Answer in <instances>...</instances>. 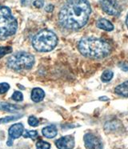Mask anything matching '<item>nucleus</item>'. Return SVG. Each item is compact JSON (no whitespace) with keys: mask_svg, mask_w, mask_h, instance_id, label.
<instances>
[{"mask_svg":"<svg viewBox=\"0 0 128 149\" xmlns=\"http://www.w3.org/2000/svg\"><path fill=\"white\" fill-rule=\"evenodd\" d=\"M99 100L102 101H107L109 100V99L106 96H102V97H100L99 98Z\"/></svg>","mask_w":128,"mask_h":149,"instance_id":"27","label":"nucleus"},{"mask_svg":"<svg viewBox=\"0 0 128 149\" xmlns=\"http://www.w3.org/2000/svg\"><path fill=\"white\" fill-rule=\"evenodd\" d=\"M33 5L37 8H42L44 6V0H35L33 3Z\"/></svg>","mask_w":128,"mask_h":149,"instance_id":"23","label":"nucleus"},{"mask_svg":"<svg viewBox=\"0 0 128 149\" xmlns=\"http://www.w3.org/2000/svg\"><path fill=\"white\" fill-rule=\"evenodd\" d=\"M32 0H21V4L22 7H27L31 3Z\"/></svg>","mask_w":128,"mask_h":149,"instance_id":"24","label":"nucleus"},{"mask_svg":"<svg viewBox=\"0 0 128 149\" xmlns=\"http://www.w3.org/2000/svg\"><path fill=\"white\" fill-rule=\"evenodd\" d=\"M12 52L11 47H0V58L7 54H10Z\"/></svg>","mask_w":128,"mask_h":149,"instance_id":"18","label":"nucleus"},{"mask_svg":"<svg viewBox=\"0 0 128 149\" xmlns=\"http://www.w3.org/2000/svg\"><path fill=\"white\" fill-rule=\"evenodd\" d=\"M10 89V85L7 83H2L0 84V95L6 93Z\"/></svg>","mask_w":128,"mask_h":149,"instance_id":"21","label":"nucleus"},{"mask_svg":"<svg viewBox=\"0 0 128 149\" xmlns=\"http://www.w3.org/2000/svg\"><path fill=\"white\" fill-rule=\"evenodd\" d=\"M91 14L87 0H67L58 13V23L69 30H79L86 25Z\"/></svg>","mask_w":128,"mask_h":149,"instance_id":"1","label":"nucleus"},{"mask_svg":"<svg viewBox=\"0 0 128 149\" xmlns=\"http://www.w3.org/2000/svg\"><path fill=\"white\" fill-rule=\"evenodd\" d=\"M34 64L35 57L27 52H18L7 59V67L15 71L31 69Z\"/></svg>","mask_w":128,"mask_h":149,"instance_id":"5","label":"nucleus"},{"mask_svg":"<svg viewBox=\"0 0 128 149\" xmlns=\"http://www.w3.org/2000/svg\"><path fill=\"white\" fill-rule=\"evenodd\" d=\"M21 107L17 105L8 104V103H0V110H4L6 111H16L20 110Z\"/></svg>","mask_w":128,"mask_h":149,"instance_id":"14","label":"nucleus"},{"mask_svg":"<svg viewBox=\"0 0 128 149\" xmlns=\"http://www.w3.org/2000/svg\"><path fill=\"white\" fill-rule=\"evenodd\" d=\"M119 67L121 68V69L122 70V71H128V65L126 64L125 63H121V64H119Z\"/></svg>","mask_w":128,"mask_h":149,"instance_id":"26","label":"nucleus"},{"mask_svg":"<svg viewBox=\"0 0 128 149\" xmlns=\"http://www.w3.org/2000/svg\"><path fill=\"white\" fill-rule=\"evenodd\" d=\"M36 148L37 149H50L51 148V144L49 143L42 140H39L36 143Z\"/></svg>","mask_w":128,"mask_h":149,"instance_id":"17","label":"nucleus"},{"mask_svg":"<svg viewBox=\"0 0 128 149\" xmlns=\"http://www.w3.org/2000/svg\"><path fill=\"white\" fill-rule=\"evenodd\" d=\"M96 26L99 29L104 30L106 31H111L114 30V25L106 19H99L96 22Z\"/></svg>","mask_w":128,"mask_h":149,"instance_id":"10","label":"nucleus"},{"mask_svg":"<svg viewBox=\"0 0 128 149\" xmlns=\"http://www.w3.org/2000/svg\"><path fill=\"white\" fill-rule=\"evenodd\" d=\"M86 149H103V143L99 136L93 133H86L83 137Z\"/></svg>","mask_w":128,"mask_h":149,"instance_id":"6","label":"nucleus"},{"mask_svg":"<svg viewBox=\"0 0 128 149\" xmlns=\"http://www.w3.org/2000/svg\"><path fill=\"white\" fill-rule=\"evenodd\" d=\"M21 116H22V115L15 116H7L6 118H3V119H0V123H8V122H10V121H13V120H15L16 119H19Z\"/></svg>","mask_w":128,"mask_h":149,"instance_id":"20","label":"nucleus"},{"mask_svg":"<svg viewBox=\"0 0 128 149\" xmlns=\"http://www.w3.org/2000/svg\"><path fill=\"white\" fill-rule=\"evenodd\" d=\"M11 99L13 100L17 101V102H21L23 100V95H22V92H20V91H15L14 94L12 95Z\"/></svg>","mask_w":128,"mask_h":149,"instance_id":"19","label":"nucleus"},{"mask_svg":"<svg viewBox=\"0 0 128 149\" xmlns=\"http://www.w3.org/2000/svg\"><path fill=\"white\" fill-rule=\"evenodd\" d=\"M78 48L82 55L91 58H105L111 52V47L106 41L93 36L83 38L78 44Z\"/></svg>","mask_w":128,"mask_h":149,"instance_id":"2","label":"nucleus"},{"mask_svg":"<svg viewBox=\"0 0 128 149\" xmlns=\"http://www.w3.org/2000/svg\"><path fill=\"white\" fill-rule=\"evenodd\" d=\"M100 6L102 10L109 15L118 16L120 15V9L114 0H101Z\"/></svg>","mask_w":128,"mask_h":149,"instance_id":"7","label":"nucleus"},{"mask_svg":"<svg viewBox=\"0 0 128 149\" xmlns=\"http://www.w3.org/2000/svg\"><path fill=\"white\" fill-rule=\"evenodd\" d=\"M57 44L58 37L56 34L48 29L41 30L32 39L33 47L39 52H51Z\"/></svg>","mask_w":128,"mask_h":149,"instance_id":"3","label":"nucleus"},{"mask_svg":"<svg viewBox=\"0 0 128 149\" xmlns=\"http://www.w3.org/2000/svg\"><path fill=\"white\" fill-rule=\"evenodd\" d=\"M115 93L122 97H128V81L118 85L115 88Z\"/></svg>","mask_w":128,"mask_h":149,"instance_id":"12","label":"nucleus"},{"mask_svg":"<svg viewBox=\"0 0 128 149\" xmlns=\"http://www.w3.org/2000/svg\"><path fill=\"white\" fill-rule=\"evenodd\" d=\"M114 76V72L111 70H106L102 72V75H101V79L102 82L104 83H107L110 82Z\"/></svg>","mask_w":128,"mask_h":149,"instance_id":"15","label":"nucleus"},{"mask_svg":"<svg viewBox=\"0 0 128 149\" xmlns=\"http://www.w3.org/2000/svg\"><path fill=\"white\" fill-rule=\"evenodd\" d=\"M22 136H23L24 138L30 137L32 139H35L38 136V132L36 131H28V130H26L25 132H23V133H22Z\"/></svg>","mask_w":128,"mask_h":149,"instance_id":"16","label":"nucleus"},{"mask_svg":"<svg viewBox=\"0 0 128 149\" xmlns=\"http://www.w3.org/2000/svg\"><path fill=\"white\" fill-rule=\"evenodd\" d=\"M45 97V92L44 91L39 88H34L31 91V100L34 102L38 103L43 100Z\"/></svg>","mask_w":128,"mask_h":149,"instance_id":"13","label":"nucleus"},{"mask_svg":"<svg viewBox=\"0 0 128 149\" xmlns=\"http://www.w3.org/2000/svg\"><path fill=\"white\" fill-rule=\"evenodd\" d=\"M42 135H43L45 137L49 138V139H52V138H54L55 136H57V127L55 126H54V125L45 127H43L42 130Z\"/></svg>","mask_w":128,"mask_h":149,"instance_id":"11","label":"nucleus"},{"mask_svg":"<svg viewBox=\"0 0 128 149\" xmlns=\"http://www.w3.org/2000/svg\"><path fill=\"white\" fill-rule=\"evenodd\" d=\"M24 132V127L22 123H16L14 124L9 128V138L10 140L8 142H10L11 140L12 142L13 139H15L19 138L20 136H22V133Z\"/></svg>","mask_w":128,"mask_h":149,"instance_id":"9","label":"nucleus"},{"mask_svg":"<svg viewBox=\"0 0 128 149\" xmlns=\"http://www.w3.org/2000/svg\"><path fill=\"white\" fill-rule=\"evenodd\" d=\"M53 10H54V6H53L52 4H49V5L47 6L46 8H45V10H46L47 12H52Z\"/></svg>","mask_w":128,"mask_h":149,"instance_id":"25","label":"nucleus"},{"mask_svg":"<svg viewBox=\"0 0 128 149\" xmlns=\"http://www.w3.org/2000/svg\"><path fill=\"white\" fill-rule=\"evenodd\" d=\"M18 29V22L9 7L0 6V40L15 35Z\"/></svg>","mask_w":128,"mask_h":149,"instance_id":"4","label":"nucleus"},{"mask_svg":"<svg viewBox=\"0 0 128 149\" xmlns=\"http://www.w3.org/2000/svg\"><path fill=\"white\" fill-rule=\"evenodd\" d=\"M28 123L32 127H37L38 125V120L35 116H30L28 119Z\"/></svg>","mask_w":128,"mask_h":149,"instance_id":"22","label":"nucleus"},{"mask_svg":"<svg viewBox=\"0 0 128 149\" xmlns=\"http://www.w3.org/2000/svg\"><path fill=\"white\" fill-rule=\"evenodd\" d=\"M74 144V138L70 135L61 137L55 141V145L58 149H73Z\"/></svg>","mask_w":128,"mask_h":149,"instance_id":"8","label":"nucleus"},{"mask_svg":"<svg viewBox=\"0 0 128 149\" xmlns=\"http://www.w3.org/2000/svg\"><path fill=\"white\" fill-rule=\"evenodd\" d=\"M126 25L127 26L128 28V14H127V19H126Z\"/></svg>","mask_w":128,"mask_h":149,"instance_id":"28","label":"nucleus"}]
</instances>
